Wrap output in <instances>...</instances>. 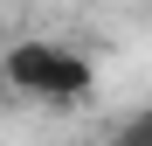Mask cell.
I'll return each mask as SVG.
<instances>
[{"label":"cell","mask_w":152,"mask_h":146,"mask_svg":"<svg viewBox=\"0 0 152 146\" xmlns=\"http://www.w3.org/2000/svg\"><path fill=\"white\" fill-rule=\"evenodd\" d=\"M56 49H62V42H48V35H21V42H7V49H0L7 90L42 97V90H48V63H56Z\"/></svg>","instance_id":"cell-1"},{"label":"cell","mask_w":152,"mask_h":146,"mask_svg":"<svg viewBox=\"0 0 152 146\" xmlns=\"http://www.w3.org/2000/svg\"><path fill=\"white\" fill-rule=\"evenodd\" d=\"M90 84H97V70H90V56L83 49H56V63H48V90H42V104H56V111H69V104H83L90 97Z\"/></svg>","instance_id":"cell-2"},{"label":"cell","mask_w":152,"mask_h":146,"mask_svg":"<svg viewBox=\"0 0 152 146\" xmlns=\"http://www.w3.org/2000/svg\"><path fill=\"white\" fill-rule=\"evenodd\" d=\"M111 146H152V104H138L132 118H124V125L111 132Z\"/></svg>","instance_id":"cell-3"},{"label":"cell","mask_w":152,"mask_h":146,"mask_svg":"<svg viewBox=\"0 0 152 146\" xmlns=\"http://www.w3.org/2000/svg\"><path fill=\"white\" fill-rule=\"evenodd\" d=\"M0 97H7V70H0Z\"/></svg>","instance_id":"cell-4"}]
</instances>
